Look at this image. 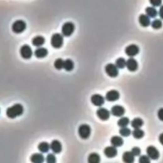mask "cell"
Wrapping results in <instances>:
<instances>
[{
	"mask_svg": "<svg viewBox=\"0 0 163 163\" xmlns=\"http://www.w3.org/2000/svg\"><path fill=\"white\" fill-rule=\"evenodd\" d=\"M23 111H24V108L23 105L20 104H15L7 109L6 114L10 119H14L18 116H22L23 114Z\"/></svg>",
	"mask_w": 163,
	"mask_h": 163,
	"instance_id": "obj_1",
	"label": "cell"
},
{
	"mask_svg": "<svg viewBox=\"0 0 163 163\" xmlns=\"http://www.w3.org/2000/svg\"><path fill=\"white\" fill-rule=\"evenodd\" d=\"M74 30H75V26L74 23L67 22L64 23L62 27V33L65 37H70L72 35V33H74Z\"/></svg>",
	"mask_w": 163,
	"mask_h": 163,
	"instance_id": "obj_2",
	"label": "cell"
},
{
	"mask_svg": "<svg viewBox=\"0 0 163 163\" xmlns=\"http://www.w3.org/2000/svg\"><path fill=\"white\" fill-rule=\"evenodd\" d=\"M51 44L54 49H59L63 45V37L60 33H54L51 37Z\"/></svg>",
	"mask_w": 163,
	"mask_h": 163,
	"instance_id": "obj_3",
	"label": "cell"
},
{
	"mask_svg": "<svg viewBox=\"0 0 163 163\" xmlns=\"http://www.w3.org/2000/svg\"><path fill=\"white\" fill-rule=\"evenodd\" d=\"M79 135L81 139H87L91 133V129L90 126L87 124H82L79 127Z\"/></svg>",
	"mask_w": 163,
	"mask_h": 163,
	"instance_id": "obj_4",
	"label": "cell"
},
{
	"mask_svg": "<svg viewBox=\"0 0 163 163\" xmlns=\"http://www.w3.org/2000/svg\"><path fill=\"white\" fill-rule=\"evenodd\" d=\"M26 24L23 20H17L12 24V31L15 33H21L26 30Z\"/></svg>",
	"mask_w": 163,
	"mask_h": 163,
	"instance_id": "obj_5",
	"label": "cell"
},
{
	"mask_svg": "<svg viewBox=\"0 0 163 163\" xmlns=\"http://www.w3.org/2000/svg\"><path fill=\"white\" fill-rule=\"evenodd\" d=\"M105 72L109 77H116L118 75V68L114 64H108L105 67Z\"/></svg>",
	"mask_w": 163,
	"mask_h": 163,
	"instance_id": "obj_6",
	"label": "cell"
},
{
	"mask_svg": "<svg viewBox=\"0 0 163 163\" xmlns=\"http://www.w3.org/2000/svg\"><path fill=\"white\" fill-rule=\"evenodd\" d=\"M146 154L149 156V158L152 160H157L158 159L160 156L159 151L154 146H149L146 148Z\"/></svg>",
	"mask_w": 163,
	"mask_h": 163,
	"instance_id": "obj_7",
	"label": "cell"
},
{
	"mask_svg": "<svg viewBox=\"0 0 163 163\" xmlns=\"http://www.w3.org/2000/svg\"><path fill=\"white\" fill-rule=\"evenodd\" d=\"M20 55L24 59H30L33 55L30 46H29L28 45H24V46H22L21 49H20Z\"/></svg>",
	"mask_w": 163,
	"mask_h": 163,
	"instance_id": "obj_8",
	"label": "cell"
},
{
	"mask_svg": "<svg viewBox=\"0 0 163 163\" xmlns=\"http://www.w3.org/2000/svg\"><path fill=\"white\" fill-rule=\"evenodd\" d=\"M125 53L130 57H133L136 56L139 54V47L136 45H130L125 49Z\"/></svg>",
	"mask_w": 163,
	"mask_h": 163,
	"instance_id": "obj_9",
	"label": "cell"
},
{
	"mask_svg": "<svg viewBox=\"0 0 163 163\" xmlns=\"http://www.w3.org/2000/svg\"><path fill=\"white\" fill-rule=\"evenodd\" d=\"M90 101H91V103L95 106L101 107L105 103V99H104V97L102 96L99 95V94H95V95H93L91 96Z\"/></svg>",
	"mask_w": 163,
	"mask_h": 163,
	"instance_id": "obj_10",
	"label": "cell"
},
{
	"mask_svg": "<svg viewBox=\"0 0 163 163\" xmlns=\"http://www.w3.org/2000/svg\"><path fill=\"white\" fill-rule=\"evenodd\" d=\"M120 98V93L118 92L116 90H111V91H109L106 95V100L107 101L110 102H114Z\"/></svg>",
	"mask_w": 163,
	"mask_h": 163,
	"instance_id": "obj_11",
	"label": "cell"
},
{
	"mask_svg": "<svg viewBox=\"0 0 163 163\" xmlns=\"http://www.w3.org/2000/svg\"><path fill=\"white\" fill-rule=\"evenodd\" d=\"M96 113L98 119H100L101 120H103V121L107 120L110 118V114H111L108 110H106V108H103V107L98 108Z\"/></svg>",
	"mask_w": 163,
	"mask_h": 163,
	"instance_id": "obj_12",
	"label": "cell"
},
{
	"mask_svg": "<svg viewBox=\"0 0 163 163\" xmlns=\"http://www.w3.org/2000/svg\"><path fill=\"white\" fill-rule=\"evenodd\" d=\"M126 66L129 71H130V72H134V71L137 70L138 68H139V64H138V62L136 60L133 59V57H131L126 61Z\"/></svg>",
	"mask_w": 163,
	"mask_h": 163,
	"instance_id": "obj_13",
	"label": "cell"
},
{
	"mask_svg": "<svg viewBox=\"0 0 163 163\" xmlns=\"http://www.w3.org/2000/svg\"><path fill=\"white\" fill-rule=\"evenodd\" d=\"M111 113L114 116H116V117H121V116H123V115L125 114V108L122 106L115 105L112 107Z\"/></svg>",
	"mask_w": 163,
	"mask_h": 163,
	"instance_id": "obj_14",
	"label": "cell"
},
{
	"mask_svg": "<svg viewBox=\"0 0 163 163\" xmlns=\"http://www.w3.org/2000/svg\"><path fill=\"white\" fill-rule=\"evenodd\" d=\"M117 151L115 148V146H107L104 150V154L105 156L109 158H112L117 155Z\"/></svg>",
	"mask_w": 163,
	"mask_h": 163,
	"instance_id": "obj_15",
	"label": "cell"
},
{
	"mask_svg": "<svg viewBox=\"0 0 163 163\" xmlns=\"http://www.w3.org/2000/svg\"><path fill=\"white\" fill-rule=\"evenodd\" d=\"M50 146H51V150L53 151L54 154H59V153H61L62 150L61 142L58 140L52 141Z\"/></svg>",
	"mask_w": 163,
	"mask_h": 163,
	"instance_id": "obj_16",
	"label": "cell"
},
{
	"mask_svg": "<svg viewBox=\"0 0 163 163\" xmlns=\"http://www.w3.org/2000/svg\"><path fill=\"white\" fill-rule=\"evenodd\" d=\"M139 22L140 25L143 27H147L150 25V18L146 14H141L139 18Z\"/></svg>",
	"mask_w": 163,
	"mask_h": 163,
	"instance_id": "obj_17",
	"label": "cell"
},
{
	"mask_svg": "<svg viewBox=\"0 0 163 163\" xmlns=\"http://www.w3.org/2000/svg\"><path fill=\"white\" fill-rule=\"evenodd\" d=\"M35 53V56L37 58H43L47 56L48 50L46 48L39 47L35 51V53Z\"/></svg>",
	"mask_w": 163,
	"mask_h": 163,
	"instance_id": "obj_18",
	"label": "cell"
},
{
	"mask_svg": "<svg viewBox=\"0 0 163 163\" xmlns=\"http://www.w3.org/2000/svg\"><path fill=\"white\" fill-rule=\"evenodd\" d=\"M122 160L126 163H133L134 161V155L131 151H126L123 154Z\"/></svg>",
	"mask_w": 163,
	"mask_h": 163,
	"instance_id": "obj_19",
	"label": "cell"
},
{
	"mask_svg": "<svg viewBox=\"0 0 163 163\" xmlns=\"http://www.w3.org/2000/svg\"><path fill=\"white\" fill-rule=\"evenodd\" d=\"M44 43H45V38L42 36H36L32 39L33 46H37V47H41L42 46H43Z\"/></svg>",
	"mask_w": 163,
	"mask_h": 163,
	"instance_id": "obj_20",
	"label": "cell"
},
{
	"mask_svg": "<svg viewBox=\"0 0 163 163\" xmlns=\"http://www.w3.org/2000/svg\"><path fill=\"white\" fill-rule=\"evenodd\" d=\"M111 145L115 147H119L123 144V139L120 136H114L111 139Z\"/></svg>",
	"mask_w": 163,
	"mask_h": 163,
	"instance_id": "obj_21",
	"label": "cell"
},
{
	"mask_svg": "<svg viewBox=\"0 0 163 163\" xmlns=\"http://www.w3.org/2000/svg\"><path fill=\"white\" fill-rule=\"evenodd\" d=\"M146 15L149 16V18H156L157 15H158V11H157L156 8H155V7H148L146 8Z\"/></svg>",
	"mask_w": 163,
	"mask_h": 163,
	"instance_id": "obj_22",
	"label": "cell"
},
{
	"mask_svg": "<svg viewBox=\"0 0 163 163\" xmlns=\"http://www.w3.org/2000/svg\"><path fill=\"white\" fill-rule=\"evenodd\" d=\"M30 161L33 163H42L44 161V156L42 154H34L30 157Z\"/></svg>",
	"mask_w": 163,
	"mask_h": 163,
	"instance_id": "obj_23",
	"label": "cell"
},
{
	"mask_svg": "<svg viewBox=\"0 0 163 163\" xmlns=\"http://www.w3.org/2000/svg\"><path fill=\"white\" fill-rule=\"evenodd\" d=\"M74 64L73 62V61L70 59H67L66 61H64V65H63V68L65 69L67 72H70L74 69Z\"/></svg>",
	"mask_w": 163,
	"mask_h": 163,
	"instance_id": "obj_24",
	"label": "cell"
},
{
	"mask_svg": "<svg viewBox=\"0 0 163 163\" xmlns=\"http://www.w3.org/2000/svg\"><path fill=\"white\" fill-rule=\"evenodd\" d=\"M100 156L96 153H92L88 157V162L89 163H98L100 162Z\"/></svg>",
	"mask_w": 163,
	"mask_h": 163,
	"instance_id": "obj_25",
	"label": "cell"
},
{
	"mask_svg": "<svg viewBox=\"0 0 163 163\" xmlns=\"http://www.w3.org/2000/svg\"><path fill=\"white\" fill-rule=\"evenodd\" d=\"M38 149H39V151L41 153H43L44 154V153H47L49 151V150L51 149V146H50V144L47 143V142H42L39 144Z\"/></svg>",
	"mask_w": 163,
	"mask_h": 163,
	"instance_id": "obj_26",
	"label": "cell"
},
{
	"mask_svg": "<svg viewBox=\"0 0 163 163\" xmlns=\"http://www.w3.org/2000/svg\"><path fill=\"white\" fill-rule=\"evenodd\" d=\"M143 120L140 118H135L134 119H133L131 122V126L132 127L136 129V128H140L143 126Z\"/></svg>",
	"mask_w": 163,
	"mask_h": 163,
	"instance_id": "obj_27",
	"label": "cell"
},
{
	"mask_svg": "<svg viewBox=\"0 0 163 163\" xmlns=\"http://www.w3.org/2000/svg\"><path fill=\"white\" fill-rule=\"evenodd\" d=\"M132 135H133V137L134 139H140L142 138H143L144 135H145V133L142 130H141L140 128H136L132 132Z\"/></svg>",
	"mask_w": 163,
	"mask_h": 163,
	"instance_id": "obj_28",
	"label": "cell"
},
{
	"mask_svg": "<svg viewBox=\"0 0 163 163\" xmlns=\"http://www.w3.org/2000/svg\"><path fill=\"white\" fill-rule=\"evenodd\" d=\"M126 61L122 57H120L118 59L116 60L115 62V65L118 68L122 69V68H124L126 67Z\"/></svg>",
	"mask_w": 163,
	"mask_h": 163,
	"instance_id": "obj_29",
	"label": "cell"
},
{
	"mask_svg": "<svg viewBox=\"0 0 163 163\" xmlns=\"http://www.w3.org/2000/svg\"><path fill=\"white\" fill-rule=\"evenodd\" d=\"M130 123V119L127 117H122L121 119L117 121V125L120 126V127H125Z\"/></svg>",
	"mask_w": 163,
	"mask_h": 163,
	"instance_id": "obj_30",
	"label": "cell"
},
{
	"mask_svg": "<svg viewBox=\"0 0 163 163\" xmlns=\"http://www.w3.org/2000/svg\"><path fill=\"white\" fill-rule=\"evenodd\" d=\"M150 24L153 29H155V30H159L162 27V22L160 19H155Z\"/></svg>",
	"mask_w": 163,
	"mask_h": 163,
	"instance_id": "obj_31",
	"label": "cell"
},
{
	"mask_svg": "<svg viewBox=\"0 0 163 163\" xmlns=\"http://www.w3.org/2000/svg\"><path fill=\"white\" fill-rule=\"evenodd\" d=\"M63 65H64V61L61 58H58L57 59L54 63V68L58 69V70H61L62 68H63Z\"/></svg>",
	"mask_w": 163,
	"mask_h": 163,
	"instance_id": "obj_32",
	"label": "cell"
},
{
	"mask_svg": "<svg viewBox=\"0 0 163 163\" xmlns=\"http://www.w3.org/2000/svg\"><path fill=\"white\" fill-rule=\"evenodd\" d=\"M119 134L120 135H122V136L123 137H128L130 136V134H131V131H130V129L125 126V127H122L121 129H120Z\"/></svg>",
	"mask_w": 163,
	"mask_h": 163,
	"instance_id": "obj_33",
	"label": "cell"
},
{
	"mask_svg": "<svg viewBox=\"0 0 163 163\" xmlns=\"http://www.w3.org/2000/svg\"><path fill=\"white\" fill-rule=\"evenodd\" d=\"M139 162L140 163H149L150 162V158H149L148 155H142L139 158Z\"/></svg>",
	"mask_w": 163,
	"mask_h": 163,
	"instance_id": "obj_34",
	"label": "cell"
},
{
	"mask_svg": "<svg viewBox=\"0 0 163 163\" xmlns=\"http://www.w3.org/2000/svg\"><path fill=\"white\" fill-rule=\"evenodd\" d=\"M46 161L48 163H55L56 162V158L54 156V154H49L46 156Z\"/></svg>",
	"mask_w": 163,
	"mask_h": 163,
	"instance_id": "obj_35",
	"label": "cell"
},
{
	"mask_svg": "<svg viewBox=\"0 0 163 163\" xmlns=\"http://www.w3.org/2000/svg\"><path fill=\"white\" fill-rule=\"evenodd\" d=\"M162 0H149V3L153 6V7H160L161 5Z\"/></svg>",
	"mask_w": 163,
	"mask_h": 163,
	"instance_id": "obj_36",
	"label": "cell"
},
{
	"mask_svg": "<svg viewBox=\"0 0 163 163\" xmlns=\"http://www.w3.org/2000/svg\"><path fill=\"white\" fill-rule=\"evenodd\" d=\"M131 152L133 153V154L134 156H139L141 154V149L139 147H133L131 150Z\"/></svg>",
	"mask_w": 163,
	"mask_h": 163,
	"instance_id": "obj_37",
	"label": "cell"
},
{
	"mask_svg": "<svg viewBox=\"0 0 163 163\" xmlns=\"http://www.w3.org/2000/svg\"><path fill=\"white\" fill-rule=\"evenodd\" d=\"M158 119L163 122V107L160 108L158 111Z\"/></svg>",
	"mask_w": 163,
	"mask_h": 163,
	"instance_id": "obj_38",
	"label": "cell"
},
{
	"mask_svg": "<svg viewBox=\"0 0 163 163\" xmlns=\"http://www.w3.org/2000/svg\"><path fill=\"white\" fill-rule=\"evenodd\" d=\"M158 15L160 16V18H161V19H163V5L161 6V7H160L159 12H158Z\"/></svg>",
	"mask_w": 163,
	"mask_h": 163,
	"instance_id": "obj_39",
	"label": "cell"
},
{
	"mask_svg": "<svg viewBox=\"0 0 163 163\" xmlns=\"http://www.w3.org/2000/svg\"><path fill=\"white\" fill-rule=\"evenodd\" d=\"M158 139H159L160 143L163 146V133H161V135H159V138H158Z\"/></svg>",
	"mask_w": 163,
	"mask_h": 163,
	"instance_id": "obj_40",
	"label": "cell"
}]
</instances>
